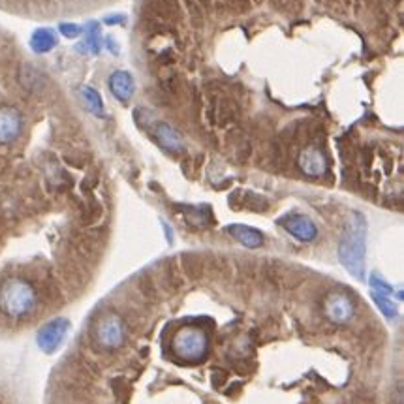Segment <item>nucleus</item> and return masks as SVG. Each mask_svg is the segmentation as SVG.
Instances as JSON below:
<instances>
[{
	"label": "nucleus",
	"mask_w": 404,
	"mask_h": 404,
	"mask_svg": "<svg viewBox=\"0 0 404 404\" xmlns=\"http://www.w3.org/2000/svg\"><path fill=\"white\" fill-rule=\"evenodd\" d=\"M68 331H70V322L66 318H55L46 325H41L36 335V344L44 354H55L66 340Z\"/></svg>",
	"instance_id": "39448f33"
},
{
	"label": "nucleus",
	"mask_w": 404,
	"mask_h": 404,
	"mask_svg": "<svg viewBox=\"0 0 404 404\" xmlns=\"http://www.w3.org/2000/svg\"><path fill=\"white\" fill-rule=\"evenodd\" d=\"M93 337H95L96 346L100 350L113 352L119 350L124 340H126V325L119 314L108 312L96 320L95 329H93Z\"/></svg>",
	"instance_id": "20e7f679"
},
{
	"label": "nucleus",
	"mask_w": 404,
	"mask_h": 404,
	"mask_svg": "<svg viewBox=\"0 0 404 404\" xmlns=\"http://www.w3.org/2000/svg\"><path fill=\"white\" fill-rule=\"evenodd\" d=\"M57 46V36H55L53 30L49 28H40L32 34L30 38V48L36 51V53H48Z\"/></svg>",
	"instance_id": "ddd939ff"
},
{
	"label": "nucleus",
	"mask_w": 404,
	"mask_h": 404,
	"mask_svg": "<svg viewBox=\"0 0 404 404\" xmlns=\"http://www.w3.org/2000/svg\"><path fill=\"white\" fill-rule=\"evenodd\" d=\"M61 32L68 38H75V36H79L81 28L77 25H61Z\"/></svg>",
	"instance_id": "dca6fc26"
},
{
	"label": "nucleus",
	"mask_w": 404,
	"mask_h": 404,
	"mask_svg": "<svg viewBox=\"0 0 404 404\" xmlns=\"http://www.w3.org/2000/svg\"><path fill=\"white\" fill-rule=\"evenodd\" d=\"M357 222L352 224L350 231L344 235L340 249H338V258L346 269L350 271L356 278H363L365 267V226L361 216H356Z\"/></svg>",
	"instance_id": "7ed1b4c3"
},
{
	"label": "nucleus",
	"mask_w": 404,
	"mask_h": 404,
	"mask_svg": "<svg viewBox=\"0 0 404 404\" xmlns=\"http://www.w3.org/2000/svg\"><path fill=\"white\" fill-rule=\"evenodd\" d=\"M323 314L329 322L337 323V325H344V323H350L356 314V307L350 297L343 294V291H333L325 297L323 301Z\"/></svg>",
	"instance_id": "423d86ee"
},
{
	"label": "nucleus",
	"mask_w": 404,
	"mask_h": 404,
	"mask_svg": "<svg viewBox=\"0 0 404 404\" xmlns=\"http://www.w3.org/2000/svg\"><path fill=\"white\" fill-rule=\"evenodd\" d=\"M228 231L235 237L241 244H244L247 249H258V247H262L263 244L262 233H260L258 229L250 228V226H244V224H233V226H229Z\"/></svg>",
	"instance_id": "f8f14e48"
},
{
	"label": "nucleus",
	"mask_w": 404,
	"mask_h": 404,
	"mask_svg": "<svg viewBox=\"0 0 404 404\" xmlns=\"http://www.w3.org/2000/svg\"><path fill=\"white\" fill-rule=\"evenodd\" d=\"M81 98L85 102V106H87L93 113L96 115H104V104H102L100 95L96 93L95 88L90 87H81Z\"/></svg>",
	"instance_id": "4468645a"
},
{
	"label": "nucleus",
	"mask_w": 404,
	"mask_h": 404,
	"mask_svg": "<svg viewBox=\"0 0 404 404\" xmlns=\"http://www.w3.org/2000/svg\"><path fill=\"white\" fill-rule=\"evenodd\" d=\"M280 224H282V228L286 229L288 233H291L296 239H299V241H303V242L314 241L318 235L316 224L312 222L309 216H303V215L288 216V218H284Z\"/></svg>",
	"instance_id": "6e6552de"
},
{
	"label": "nucleus",
	"mask_w": 404,
	"mask_h": 404,
	"mask_svg": "<svg viewBox=\"0 0 404 404\" xmlns=\"http://www.w3.org/2000/svg\"><path fill=\"white\" fill-rule=\"evenodd\" d=\"M109 88H111V93L117 100L128 102L134 95V79L128 72L119 70V72H113L109 77Z\"/></svg>",
	"instance_id": "9d476101"
},
{
	"label": "nucleus",
	"mask_w": 404,
	"mask_h": 404,
	"mask_svg": "<svg viewBox=\"0 0 404 404\" xmlns=\"http://www.w3.org/2000/svg\"><path fill=\"white\" fill-rule=\"evenodd\" d=\"M372 299H374L376 307L382 310V314H384L387 320L397 318V307H395V303L391 301L389 296H385V294H378V291H372Z\"/></svg>",
	"instance_id": "2eb2a0df"
},
{
	"label": "nucleus",
	"mask_w": 404,
	"mask_h": 404,
	"mask_svg": "<svg viewBox=\"0 0 404 404\" xmlns=\"http://www.w3.org/2000/svg\"><path fill=\"white\" fill-rule=\"evenodd\" d=\"M169 350L179 361L200 363L209 356V333L200 325H182L173 333V337L169 340Z\"/></svg>",
	"instance_id": "f03ea898"
},
{
	"label": "nucleus",
	"mask_w": 404,
	"mask_h": 404,
	"mask_svg": "<svg viewBox=\"0 0 404 404\" xmlns=\"http://www.w3.org/2000/svg\"><path fill=\"white\" fill-rule=\"evenodd\" d=\"M155 135L162 147L169 151V153H182L184 151V142H182L181 134L175 128H171L169 124H156Z\"/></svg>",
	"instance_id": "9b49d317"
},
{
	"label": "nucleus",
	"mask_w": 404,
	"mask_h": 404,
	"mask_svg": "<svg viewBox=\"0 0 404 404\" xmlns=\"http://www.w3.org/2000/svg\"><path fill=\"white\" fill-rule=\"evenodd\" d=\"M38 305V294L25 278L10 276L0 284V312L8 318H25Z\"/></svg>",
	"instance_id": "f257e3e1"
},
{
	"label": "nucleus",
	"mask_w": 404,
	"mask_h": 404,
	"mask_svg": "<svg viewBox=\"0 0 404 404\" xmlns=\"http://www.w3.org/2000/svg\"><path fill=\"white\" fill-rule=\"evenodd\" d=\"M299 166L305 173L310 177H320L327 171V158L323 153L316 147L305 148L301 156H299Z\"/></svg>",
	"instance_id": "1a4fd4ad"
},
{
	"label": "nucleus",
	"mask_w": 404,
	"mask_h": 404,
	"mask_svg": "<svg viewBox=\"0 0 404 404\" xmlns=\"http://www.w3.org/2000/svg\"><path fill=\"white\" fill-rule=\"evenodd\" d=\"M23 132V115L12 106H0V143H12Z\"/></svg>",
	"instance_id": "0eeeda50"
}]
</instances>
